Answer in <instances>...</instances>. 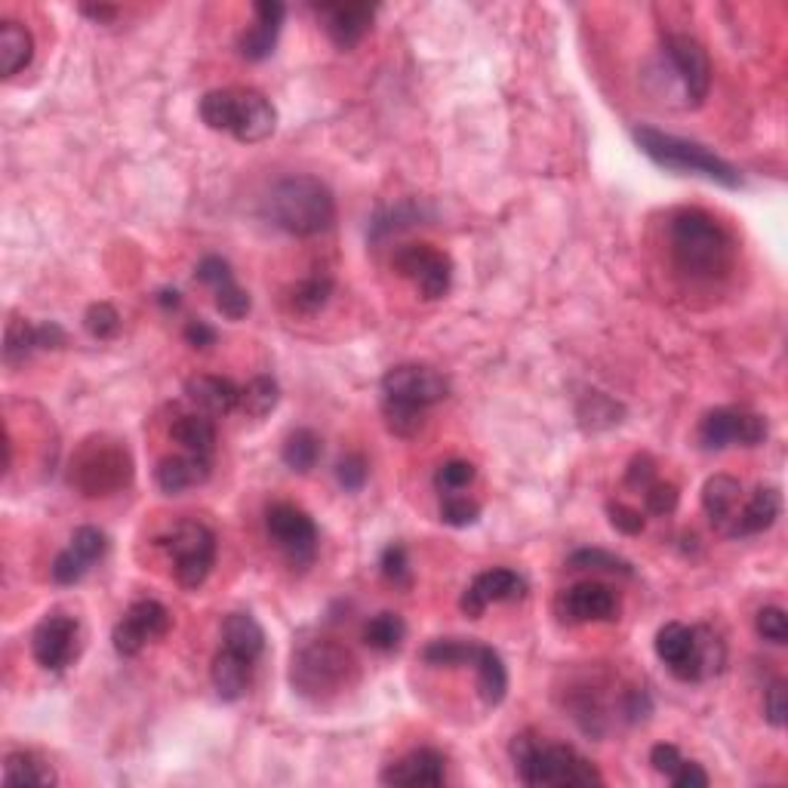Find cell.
Instances as JSON below:
<instances>
[{
	"label": "cell",
	"instance_id": "6da1fadb",
	"mask_svg": "<svg viewBox=\"0 0 788 788\" xmlns=\"http://www.w3.org/2000/svg\"><path fill=\"white\" fill-rule=\"evenodd\" d=\"M671 256L690 278H721L733 266V238L727 228L702 209H681L669 225Z\"/></svg>",
	"mask_w": 788,
	"mask_h": 788
},
{
	"label": "cell",
	"instance_id": "7a4b0ae2",
	"mask_svg": "<svg viewBox=\"0 0 788 788\" xmlns=\"http://www.w3.org/2000/svg\"><path fill=\"white\" fill-rule=\"evenodd\" d=\"M511 760L523 786H601L604 776L573 745L546 743L533 733H518L511 740Z\"/></svg>",
	"mask_w": 788,
	"mask_h": 788
},
{
	"label": "cell",
	"instance_id": "3957f363",
	"mask_svg": "<svg viewBox=\"0 0 788 788\" xmlns=\"http://www.w3.org/2000/svg\"><path fill=\"white\" fill-rule=\"evenodd\" d=\"M268 216L287 235L314 238L336 223V197L321 179L287 176L268 194Z\"/></svg>",
	"mask_w": 788,
	"mask_h": 788
},
{
	"label": "cell",
	"instance_id": "277c9868",
	"mask_svg": "<svg viewBox=\"0 0 788 788\" xmlns=\"http://www.w3.org/2000/svg\"><path fill=\"white\" fill-rule=\"evenodd\" d=\"M201 120L209 130L231 133L238 142H266L268 136L278 127V111L268 102L259 89L250 87H225L209 89L207 96L197 105Z\"/></svg>",
	"mask_w": 788,
	"mask_h": 788
},
{
	"label": "cell",
	"instance_id": "5b68a950",
	"mask_svg": "<svg viewBox=\"0 0 788 788\" xmlns=\"http://www.w3.org/2000/svg\"><path fill=\"white\" fill-rule=\"evenodd\" d=\"M656 656L669 666V671L684 684H700L705 678L721 674L727 666V647L712 628L684 623H669L656 635Z\"/></svg>",
	"mask_w": 788,
	"mask_h": 788
},
{
	"label": "cell",
	"instance_id": "8992f818",
	"mask_svg": "<svg viewBox=\"0 0 788 788\" xmlns=\"http://www.w3.org/2000/svg\"><path fill=\"white\" fill-rule=\"evenodd\" d=\"M635 142L638 149L659 164L662 170H671V173H684V176H702L709 182H717L724 188H740L743 185V176L740 170L733 164H727L724 158H717L714 151H709L700 142H690V139H681V136L662 133L656 127H635Z\"/></svg>",
	"mask_w": 788,
	"mask_h": 788
},
{
	"label": "cell",
	"instance_id": "52a82bcc",
	"mask_svg": "<svg viewBox=\"0 0 788 788\" xmlns=\"http://www.w3.org/2000/svg\"><path fill=\"white\" fill-rule=\"evenodd\" d=\"M355 659L352 654L333 644V640H309L293 654L290 666V684L299 697L312 702H324L330 697H339L352 684Z\"/></svg>",
	"mask_w": 788,
	"mask_h": 788
},
{
	"label": "cell",
	"instance_id": "ba28073f",
	"mask_svg": "<svg viewBox=\"0 0 788 788\" xmlns=\"http://www.w3.org/2000/svg\"><path fill=\"white\" fill-rule=\"evenodd\" d=\"M173 576L182 589H201L216 564V533L201 521H179L164 539Z\"/></svg>",
	"mask_w": 788,
	"mask_h": 788
},
{
	"label": "cell",
	"instance_id": "9c48e42d",
	"mask_svg": "<svg viewBox=\"0 0 788 788\" xmlns=\"http://www.w3.org/2000/svg\"><path fill=\"white\" fill-rule=\"evenodd\" d=\"M130 468L133 465L123 446L89 441L72 465V484H77L84 496H108L130 481Z\"/></svg>",
	"mask_w": 788,
	"mask_h": 788
},
{
	"label": "cell",
	"instance_id": "30bf717a",
	"mask_svg": "<svg viewBox=\"0 0 788 788\" xmlns=\"http://www.w3.org/2000/svg\"><path fill=\"white\" fill-rule=\"evenodd\" d=\"M395 271H401L407 281H413V287L419 290V296L429 299H444L450 293V283H453V262L444 250H438L432 244H407L398 247L395 253Z\"/></svg>",
	"mask_w": 788,
	"mask_h": 788
},
{
	"label": "cell",
	"instance_id": "8fae6325",
	"mask_svg": "<svg viewBox=\"0 0 788 788\" xmlns=\"http://www.w3.org/2000/svg\"><path fill=\"white\" fill-rule=\"evenodd\" d=\"M450 395V382L444 373L422 364H401L391 367L382 376V401L407 403L417 410H429L434 403H441Z\"/></svg>",
	"mask_w": 788,
	"mask_h": 788
},
{
	"label": "cell",
	"instance_id": "7c38bea8",
	"mask_svg": "<svg viewBox=\"0 0 788 788\" xmlns=\"http://www.w3.org/2000/svg\"><path fill=\"white\" fill-rule=\"evenodd\" d=\"M268 536L274 539V546L283 551V558L293 566H309L317 554V527L302 511L290 503H278L268 508L266 515Z\"/></svg>",
	"mask_w": 788,
	"mask_h": 788
},
{
	"label": "cell",
	"instance_id": "4fadbf2b",
	"mask_svg": "<svg viewBox=\"0 0 788 788\" xmlns=\"http://www.w3.org/2000/svg\"><path fill=\"white\" fill-rule=\"evenodd\" d=\"M31 654L34 662L46 671L68 669L80 654V625L68 613H50L44 616L34 635H31Z\"/></svg>",
	"mask_w": 788,
	"mask_h": 788
},
{
	"label": "cell",
	"instance_id": "5bb4252c",
	"mask_svg": "<svg viewBox=\"0 0 788 788\" xmlns=\"http://www.w3.org/2000/svg\"><path fill=\"white\" fill-rule=\"evenodd\" d=\"M662 53L671 62L674 75L684 87V96L690 105H702L709 89H712V62L702 44L690 34H666L662 37Z\"/></svg>",
	"mask_w": 788,
	"mask_h": 788
},
{
	"label": "cell",
	"instance_id": "9a60e30c",
	"mask_svg": "<svg viewBox=\"0 0 788 788\" xmlns=\"http://www.w3.org/2000/svg\"><path fill=\"white\" fill-rule=\"evenodd\" d=\"M767 438V422L758 413L748 410H733V407H717L700 425L702 450H724L730 444L758 446Z\"/></svg>",
	"mask_w": 788,
	"mask_h": 788
},
{
	"label": "cell",
	"instance_id": "2e32d148",
	"mask_svg": "<svg viewBox=\"0 0 788 788\" xmlns=\"http://www.w3.org/2000/svg\"><path fill=\"white\" fill-rule=\"evenodd\" d=\"M173 625V616L161 601H136L130 611L123 613V619L115 625V650L120 656H139L151 640L164 638Z\"/></svg>",
	"mask_w": 788,
	"mask_h": 788
},
{
	"label": "cell",
	"instance_id": "e0dca14e",
	"mask_svg": "<svg viewBox=\"0 0 788 788\" xmlns=\"http://www.w3.org/2000/svg\"><path fill=\"white\" fill-rule=\"evenodd\" d=\"M527 597V580L521 573L508 570V566H493L487 573H477L472 585L462 592L460 607L468 619H481L490 604L503 601H523Z\"/></svg>",
	"mask_w": 788,
	"mask_h": 788
},
{
	"label": "cell",
	"instance_id": "ac0fdd59",
	"mask_svg": "<svg viewBox=\"0 0 788 788\" xmlns=\"http://www.w3.org/2000/svg\"><path fill=\"white\" fill-rule=\"evenodd\" d=\"M558 613L570 625L613 623L619 619V597L601 582H580L558 597Z\"/></svg>",
	"mask_w": 788,
	"mask_h": 788
},
{
	"label": "cell",
	"instance_id": "d6986e66",
	"mask_svg": "<svg viewBox=\"0 0 788 788\" xmlns=\"http://www.w3.org/2000/svg\"><path fill=\"white\" fill-rule=\"evenodd\" d=\"M317 13L324 19V29L333 44L339 50H355L364 41V34L370 31L376 7L370 3H324V7H317Z\"/></svg>",
	"mask_w": 788,
	"mask_h": 788
},
{
	"label": "cell",
	"instance_id": "ffe728a7",
	"mask_svg": "<svg viewBox=\"0 0 788 788\" xmlns=\"http://www.w3.org/2000/svg\"><path fill=\"white\" fill-rule=\"evenodd\" d=\"M253 15L256 22L240 34L238 50L247 62H262L274 53V44H278V34H281L287 7L278 3V0H262V3H256L253 7Z\"/></svg>",
	"mask_w": 788,
	"mask_h": 788
},
{
	"label": "cell",
	"instance_id": "44dd1931",
	"mask_svg": "<svg viewBox=\"0 0 788 788\" xmlns=\"http://www.w3.org/2000/svg\"><path fill=\"white\" fill-rule=\"evenodd\" d=\"M386 786H444L446 779V760L441 752L434 748H417L398 764H391L379 776Z\"/></svg>",
	"mask_w": 788,
	"mask_h": 788
},
{
	"label": "cell",
	"instance_id": "7402d4cb",
	"mask_svg": "<svg viewBox=\"0 0 788 788\" xmlns=\"http://www.w3.org/2000/svg\"><path fill=\"white\" fill-rule=\"evenodd\" d=\"M779 511H782V496H779V490H776V487H758V490L752 493V499L733 515V521H730L724 533L733 536V539L764 533V530L774 527Z\"/></svg>",
	"mask_w": 788,
	"mask_h": 788
},
{
	"label": "cell",
	"instance_id": "603a6c76",
	"mask_svg": "<svg viewBox=\"0 0 788 788\" xmlns=\"http://www.w3.org/2000/svg\"><path fill=\"white\" fill-rule=\"evenodd\" d=\"M185 395L209 417H228L240 407V388L223 376H192L185 382Z\"/></svg>",
	"mask_w": 788,
	"mask_h": 788
},
{
	"label": "cell",
	"instance_id": "cb8c5ba5",
	"mask_svg": "<svg viewBox=\"0 0 788 788\" xmlns=\"http://www.w3.org/2000/svg\"><path fill=\"white\" fill-rule=\"evenodd\" d=\"M468 666L477 671V693L487 709H496L499 702L506 700L508 693V671L503 656L496 654L487 644H472V656H468Z\"/></svg>",
	"mask_w": 788,
	"mask_h": 788
},
{
	"label": "cell",
	"instance_id": "d4e9b609",
	"mask_svg": "<svg viewBox=\"0 0 788 788\" xmlns=\"http://www.w3.org/2000/svg\"><path fill=\"white\" fill-rule=\"evenodd\" d=\"M209 468H213V460L207 456H194V453H185V456H166V460L158 462L154 468V481L158 487L170 496L176 493L188 490V487H197L204 484L209 477Z\"/></svg>",
	"mask_w": 788,
	"mask_h": 788
},
{
	"label": "cell",
	"instance_id": "484cf974",
	"mask_svg": "<svg viewBox=\"0 0 788 788\" xmlns=\"http://www.w3.org/2000/svg\"><path fill=\"white\" fill-rule=\"evenodd\" d=\"M209 678H213V687H216L219 700L238 702L240 697L247 693L250 678H253V659H247V656L223 647V650L216 654V659H213Z\"/></svg>",
	"mask_w": 788,
	"mask_h": 788
},
{
	"label": "cell",
	"instance_id": "4316f807",
	"mask_svg": "<svg viewBox=\"0 0 788 788\" xmlns=\"http://www.w3.org/2000/svg\"><path fill=\"white\" fill-rule=\"evenodd\" d=\"M740 493H743V487H740L736 477L714 475L705 481V487H702V508H705L712 527L727 530L733 515H736V506H740Z\"/></svg>",
	"mask_w": 788,
	"mask_h": 788
},
{
	"label": "cell",
	"instance_id": "83f0119b",
	"mask_svg": "<svg viewBox=\"0 0 788 788\" xmlns=\"http://www.w3.org/2000/svg\"><path fill=\"white\" fill-rule=\"evenodd\" d=\"M223 647L247 659H259L266 650V632L256 623L253 613H231L223 623Z\"/></svg>",
	"mask_w": 788,
	"mask_h": 788
},
{
	"label": "cell",
	"instance_id": "f1b7e54d",
	"mask_svg": "<svg viewBox=\"0 0 788 788\" xmlns=\"http://www.w3.org/2000/svg\"><path fill=\"white\" fill-rule=\"evenodd\" d=\"M3 786H56V770L31 752H10L3 760Z\"/></svg>",
	"mask_w": 788,
	"mask_h": 788
},
{
	"label": "cell",
	"instance_id": "f546056e",
	"mask_svg": "<svg viewBox=\"0 0 788 788\" xmlns=\"http://www.w3.org/2000/svg\"><path fill=\"white\" fill-rule=\"evenodd\" d=\"M34 56V37L25 25L19 22H3L0 25V75H19Z\"/></svg>",
	"mask_w": 788,
	"mask_h": 788
},
{
	"label": "cell",
	"instance_id": "4dcf8cb0",
	"mask_svg": "<svg viewBox=\"0 0 788 788\" xmlns=\"http://www.w3.org/2000/svg\"><path fill=\"white\" fill-rule=\"evenodd\" d=\"M170 438L176 441L185 453H194V456H213L216 450V425L209 422L207 417L201 413H192V417H179L170 429Z\"/></svg>",
	"mask_w": 788,
	"mask_h": 788
},
{
	"label": "cell",
	"instance_id": "1f68e13d",
	"mask_svg": "<svg viewBox=\"0 0 788 788\" xmlns=\"http://www.w3.org/2000/svg\"><path fill=\"white\" fill-rule=\"evenodd\" d=\"M283 465L290 472H299V475H309L317 460H321V438L312 432V429H296L283 441Z\"/></svg>",
	"mask_w": 788,
	"mask_h": 788
},
{
	"label": "cell",
	"instance_id": "d6a6232c",
	"mask_svg": "<svg viewBox=\"0 0 788 788\" xmlns=\"http://www.w3.org/2000/svg\"><path fill=\"white\" fill-rule=\"evenodd\" d=\"M41 348V330L29 324L25 317H13L7 324V336H3V360L10 367H19L31 357V352Z\"/></svg>",
	"mask_w": 788,
	"mask_h": 788
},
{
	"label": "cell",
	"instance_id": "836d02e7",
	"mask_svg": "<svg viewBox=\"0 0 788 788\" xmlns=\"http://www.w3.org/2000/svg\"><path fill=\"white\" fill-rule=\"evenodd\" d=\"M281 401V388L271 376H256L247 386L240 388V413H247L250 419L268 417Z\"/></svg>",
	"mask_w": 788,
	"mask_h": 788
},
{
	"label": "cell",
	"instance_id": "e575fe53",
	"mask_svg": "<svg viewBox=\"0 0 788 788\" xmlns=\"http://www.w3.org/2000/svg\"><path fill=\"white\" fill-rule=\"evenodd\" d=\"M403 635H407V625H403V619L398 616V613L391 611L373 616L370 623L364 625V644H367L370 650H379V654L398 650Z\"/></svg>",
	"mask_w": 788,
	"mask_h": 788
},
{
	"label": "cell",
	"instance_id": "d590c367",
	"mask_svg": "<svg viewBox=\"0 0 788 788\" xmlns=\"http://www.w3.org/2000/svg\"><path fill=\"white\" fill-rule=\"evenodd\" d=\"M333 296V278L327 274H314V278H305L302 283H296L293 290V309L299 314H317Z\"/></svg>",
	"mask_w": 788,
	"mask_h": 788
},
{
	"label": "cell",
	"instance_id": "8d00e7d4",
	"mask_svg": "<svg viewBox=\"0 0 788 788\" xmlns=\"http://www.w3.org/2000/svg\"><path fill=\"white\" fill-rule=\"evenodd\" d=\"M472 644H475V640L465 638L432 640V644L422 650V662H429V666H468Z\"/></svg>",
	"mask_w": 788,
	"mask_h": 788
},
{
	"label": "cell",
	"instance_id": "74e56055",
	"mask_svg": "<svg viewBox=\"0 0 788 788\" xmlns=\"http://www.w3.org/2000/svg\"><path fill=\"white\" fill-rule=\"evenodd\" d=\"M570 570H607V573H623V576H632L635 570L628 561L616 558L613 551L604 549H580L570 554Z\"/></svg>",
	"mask_w": 788,
	"mask_h": 788
},
{
	"label": "cell",
	"instance_id": "f35d334b",
	"mask_svg": "<svg viewBox=\"0 0 788 788\" xmlns=\"http://www.w3.org/2000/svg\"><path fill=\"white\" fill-rule=\"evenodd\" d=\"M382 417H386L388 432L398 434V438H413V434L422 432V422H425V410H417V407H407V403H395V401H382Z\"/></svg>",
	"mask_w": 788,
	"mask_h": 788
},
{
	"label": "cell",
	"instance_id": "ab89813d",
	"mask_svg": "<svg viewBox=\"0 0 788 788\" xmlns=\"http://www.w3.org/2000/svg\"><path fill=\"white\" fill-rule=\"evenodd\" d=\"M481 518V506L475 499L468 496H460V493H446L441 496V521L446 527H472Z\"/></svg>",
	"mask_w": 788,
	"mask_h": 788
},
{
	"label": "cell",
	"instance_id": "60d3db41",
	"mask_svg": "<svg viewBox=\"0 0 788 788\" xmlns=\"http://www.w3.org/2000/svg\"><path fill=\"white\" fill-rule=\"evenodd\" d=\"M475 465L465 460H450L444 462L441 468H438V475H434V487H438V493L441 496H446V493H462L472 481H475Z\"/></svg>",
	"mask_w": 788,
	"mask_h": 788
},
{
	"label": "cell",
	"instance_id": "b9f144b4",
	"mask_svg": "<svg viewBox=\"0 0 788 788\" xmlns=\"http://www.w3.org/2000/svg\"><path fill=\"white\" fill-rule=\"evenodd\" d=\"M68 549L75 551L84 564L93 566L96 561H102L105 558V551H108V539H105L102 530H96V527H77L75 536H72V542H68Z\"/></svg>",
	"mask_w": 788,
	"mask_h": 788
},
{
	"label": "cell",
	"instance_id": "7bdbcfd3",
	"mask_svg": "<svg viewBox=\"0 0 788 788\" xmlns=\"http://www.w3.org/2000/svg\"><path fill=\"white\" fill-rule=\"evenodd\" d=\"M84 327L93 339H111L115 333L120 330V314L115 305L108 302H96L89 305L87 314H84Z\"/></svg>",
	"mask_w": 788,
	"mask_h": 788
},
{
	"label": "cell",
	"instance_id": "ee69618b",
	"mask_svg": "<svg viewBox=\"0 0 788 788\" xmlns=\"http://www.w3.org/2000/svg\"><path fill=\"white\" fill-rule=\"evenodd\" d=\"M213 293H216V309H219L223 317H228V321H240V317H247L250 309H253V299H250V293H247L244 287H238V281L225 283V287L213 290Z\"/></svg>",
	"mask_w": 788,
	"mask_h": 788
},
{
	"label": "cell",
	"instance_id": "f6af8a7d",
	"mask_svg": "<svg viewBox=\"0 0 788 788\" xmlns=\"http://www.w3.org/2000/svg\"><path fill=\"white\" fill-rule=\"evenodd\" d=\"M419 216H422V213H419L417 204H398V207L386 209V213H379V216L373 219V238H386L391 231L410 228Z\"/></svg>",
	"mask_w": 788,
	"mask_h": 788
},
{
	"label": "cell",
	"instance_id": "bcb514c9",
	"mask_svg": "<svg viewBox=\"0 0 788 788\" xmlns=\"http://www.w3.org/2000/svg\"><path fill=\"white\" fill-rule=\"evenodd\" d=\"M678 487L674 484H662V481H654L647 490H644V503H647V511L656 515V518H666L678 508Z\"/></svg>",
	"mask_w": 788,
	"mask_h": 788
},
{
	"label": "cell",
	"instance_id": "7dc6e473",
	"mask_svg": "<svg viewBox=\"0 0 788 788\" xmlns=\"http://www.w3.org/2000/svg\"><path fill=\"white\" fill-rule=\"evenodd\" d=\"M50 573H53V580L60 582V585H75V582H80L84 576H87L89 566L77 558L75 551L65 549L56 554V561H53V566H50Z\"/></svg>",
	"mask_w": 788,
	"mask_h": 788
},
{
	"label": "cell",
	"instance_id": "c3c4849f",
	"mask_svg": "<svg viewBox=\"0 0 788 788\" xmlns=\"http://www.w3.org/2000/svg\"><path fill=\"white\" fill-rule=\"evenodd\" d=\"M755 628H758V635L764 640H770V644H786L788 640L786 611H779V607H764V611L758 613V619H755Z\"/></svg>",
	"mask_w": 788,
	"mask_h": 788
},
{
	"label": "cell",
	"instance_id": "681fc988",
	"mask_svg": "<svg viewBox=\"0 0 788 788\" xmlns=\"http://www.w3.org/2000/svg\"><path fill=\"white\" fill-rule=\"evenodd\" d=\"M367 475H370V465H367V460L360 456V453H352V456H345V460H339V465H336V477H339V484H343L348 493H357L364 484H367Z\"/></svg>",
	"mask_w": 788,
	"mask_h": 788
},
{
	"label": "cell",
	"instance_id": "f907efd6",
	"mask_svg": "<svg viewBox=\"0 0 788 788\" xmlns=\"http://www.w3.org/2000/svg\"><path fill=\"white\" fill-rule=\"evenodd\" d=\"M379 566H382V576L395 582V585L410 580V558H407V549H403L401 542H391V546L382 551Z\"/></svg>",
	"mask_w": 788,
	"mask_h": 788
},
{
	"label": "cell",
	"instance_id": "816d5d0a",
	"mask_svg": "<svg viewBox=\"0 0 788 788\" xmlns=\"http://www.w3.org/2000/svg\"><path fill=\"white\" fill-rule=\"evenodd\" d=\"M197 281L207 283V287H213V290H219V287H225V283L235 281V271H231V266L225 262L223 256H207V259H201V266H197Z\"/></svg>",
	"mask_w": 788,
	"mask_h": 788
},
{
	"label": "cell",
	"instance_id": "f5cc1de1",
	"mask_svg": "<svg viewBox=\"0 0 788 788\" xmlns=\"http://www.w3.org/2000/svg\"><path fill=\"white\" fill-rule=\"evenodd\" d=\"M786 714H788V702H786V681H774L767 697H764V717L767 724L776 730L786 727Z\"/></svg>",
	"mask_w": 788,
	"mask_h": 788
},
{
	"label": "cell",
	"instance_id": "db71d44e",
	"mask_svg": "<svg viewBox=\"0 0 788 788\" xmlns=\"http://www.w3.org/2000/svg\"><path fill=\"white\" fill-rule=\"evenodd\" d=\"M607 511H611V523L619 530V533L625 536H638L640 530H644V515L640 511H635V508L623 506V503H611L607 506Z\"/></svg>",
	"mask_w": 788,
	"mask_h": 788
},
{
	"label": "cell",
	"instance_id": "11a10c76",
	"mask_svg": "<svg viewBox=\"0 0 788 788\" xmlns=\"http://www.w3.org/2000/svg\"><path fill=\"white\" fill-rule=\"evenodd\" d=\"M681 752H678V745H671V743H659V745H654L650 748V764H654V770L656 774H662L666 779H669L678 767H681Z\"/></svg>",
	"mask_w": 788,
	"mask_h": 788
},
{
	"label": "cell",
	"instance_id": "9f6ffc18",
	"mask_svg": "<svg viewBox=\"0 0 788 788\" xmlns=\"http://www.w3.org/2000/svg\"><path fill=\"white\" fill-rule=\"evenodd\" d=\"M656 481V465L650 456H635L632 460V465H628V475H625V484L632 487V490H647L650 484Z\"/></svg>",
	"mask_w": 788,
	"mask_h": 788
},
{
	"label": "cell",
	"instance_id": "6f0895ef",
	"mask_svg": "<svg viewBox=\"0 0 788 788\" xmlns=\"http://www.w3.org/2000/svg\"><path fill=\"white\" fill-rule=\"evenodd\" d=\"M669 782L678 788H705L709 786V774L697 760H681V767L669 776Z\"/></svg>",
	"mask_w": 788,
	"mask_h": 788
},
{
	"label": "cell",
	"instance_id": "680465c9",
	"mask_svg": "<svg viewBox=\"0 0 788 788\" xmlns=\"http://www.w3.org/2000/svg\"><path fill=\"white\" fill-rule=\"evenodd\" d=\"M185 339H188V345H194V348H209V345H216V330L209 327L207 321H188Z\"/></svg>",
	"mask_w": 788,
	"mask_h": 788
},
{
	"label": "cell",
	"instance_id": "91938a15",
	"mask_svg": "<svg viewBox=\"0 0 788 788\" xmlns=\"http://www.w3.org/2000/svg\"><path fill=\"white\" fill-rule=\"evenodd\" d=\"M80 13L89 15V19H96V22H111V19L118 15V7H108V3L89 7V3H84V7H80Z\"/></svg>",
	"mask_w": 788,
	"mask_h": 788
},
{
	"label": "cell",
	"instance_id": "94428289",
	"mask_svg": "<svg viewBox=\"0 0 788 788\" xmlns=\"http://www.w3.org/2000/svg\"><path fill=\"white\" fill-rule=\"evenodd\" d=\"M158 302H161L164 309H179V302H182V299H179L176 290H161V293H158Z\"/></svg>",
	"mask_w": 788,
	"mask_h": 788
}]
</instances>
